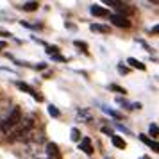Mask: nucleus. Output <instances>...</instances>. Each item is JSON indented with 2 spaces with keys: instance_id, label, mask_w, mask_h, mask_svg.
Wrapping results in <instances>:
<instances>
[{
  "instance_id": "obj_1",
  "label": "nucleus",
  "mask_w": 159,
  "mask_h": 159,
  "mask_svg": "<svg viewBox=\"0 0 159 159\" xmlns=\"http://www.w3.org/2000/svg\"><path fill=\"white\" fill-rule=\"evenodd\" d=\"M20 122H22V111H20V107H13V109H11V113H9L2 122H0V130L7 134L9 130L15 129Z\"/></svg>"
},
{
  "instance_id": "obj_2",
  "label": "nucleus",
  "mask_w": 159,
  "mask_h": 159,
  "mask_svg": "<svg viewBox=\"0 0 159 159\" xmlns=\"http://www.w3.org/2000/svg\"><path fill=\"white\" fill-rule=\"evenodd\" d=\"M30 129H32V120H23L22 127H20V129H16L15 138H13V139H22V136L25 138L27 134H29V130H30Z\"/></svg>"
},
{
  "instance_id": "obj_3",
  "label": "nucleus",
  "mask_w": 159,
  "mask_h": 159,
  "mask_svg": "<svg viewBox=\"0 0 159 159\" xmlns=\"http://www.w3.org/2000/svg\"><path fill=\"white\" fill-rule=\"evenodd\" d=\"M109 20L115 23L116 27H129V25H130L129 18H127V16H123V15H111V16H109Z\"/></svg>"
},
{
  "instance_id": "obj_4",
  "label": "nucleus",
  "mask_w": 159,
  "mask_h": 159,
  "mask_svg": "<svg viewBox=\"0 0 159 159\" xmlns=\"http://www.w3.org/2000/svg\"><path fill=\"white\" fill-rule=\"evenodd\" d=\"M79 148H80L82 152H84V154H88V156H89V154H93L91 139H89V138H82V139L79 141Z\"/></svg>"
},
{
  "instance_id": "obj_5",
  "label": "nucleus",
  "mask_w": 159,
  "mask_h": 159,
  "mask_svg": "<svg viewBox=\"0 0 159 159\" xmlns=\"http://www.w3.org/2000/svg\"><path fill=\"white\" fill-rule=\"evenodd\" d=\"M47 154H48V159H61V154L56 143H47Z\"/></svg>"
},
{
  "instance_id": "obj_6",
  "label": "nucleus",
  "mask_w": 159,
  "mask_h": 159,
  "mask_svg": "<svg viewBox=\"0 0 159 159\" xmlns=\"http://www.w3.org/2000/svg\"><path fill=\"white\" fill-rule=\"evenodd\" d=\"M89 11H91V15H93V16H107V9H104L102 6H97V4L91 6Z\"/></svg>"
},
{
  "instance_id": "obj_7",
  "label": "nucleus",
  "mask_w": 159,
  "mask_h": 159,
  "mask_svg": "<svg viewBox=\"0 0 159 159\" xmlns=\"http://www.w3.org/2000/svg\"><path fill=\"white\" fill-rule=\"evenodd\" d=\"M139 139H141V141H143L145 145H148V147H150L152 150H156V152L159 150V145L156 143V141H154V139H148V138L145 136V134H141V136H139Z\"/></svg>"
},
{
  "instance_id": "obj_8",
  "label": "nucleus",
  "mask_w": 159,
  "mask_h": 159,
  "mask_svg": "<svg viewBox=\"0 0 159 159\" xmlns=\"http://www.w3.org/2000/svg\"><path fill=\"white\" fill-rule=\"evenodd\" d=\"M111 141H113V145H115L116 148H125V147H127V143L123 141L122 138H120V136H115V134L111 136Z\"/></svg>"
},
{
  "instance_id": "obj_9",
  "label": "nucleus",
  "mask_w": 159,
  "mask_h": 159,
  "mask_svg": "<svg viewBox=\"0 0 159 159\" xmlns=\"http://www.w3.org/2000/svg\"><path fill=\"white\" fill-rule=\"evenodd\" d=\"M127 65H130L132 68H138V70H145V65L141 63V61H138V59L134 57H129L127 59Z\"/></svg>"
},
{
  "instance_id": "obj_10",
  "label": "nucleus",
  "mask_w": 159,
  "mask_h": 159,
  "mask_svg": "<svg viewBox=\"0 0 159 159\" xmlns=\"http://www.w3.org/2000/svg\"><path fill=\"white\" fill-rule=\"evenodd\" d=\"M89 29H91V30H97V32H104V34H107V32H109V27H106V25H100V23H91V25H89Z\"/></svg>"
},
{
  "instance_id": "obj_11",
  "label": "nucleus",
  "mask_w": 159,
  "mask_h": 159,
  "mask_svg": "<svg viewBox=\"0 0 159 159\" xmlns=\"http://www.w3.org/2000/svg\"><path fill=\"white\" fill-rule=\"evenodd\" d=\"M22 9L23 11H34V9H38V2H25Z\"/></svg>"
},
{
  "instance_id": "obj_12",
  "label": "nucleus",
  "mask_w": 159,
  "mask_h": 159,
  "mask_svg": "<svg viewBox=\"0 0 159 159\" xmlns=\"http://www.w3.org/2000/svg\"><path fill=\"white\" fill-rule=\"evenodd\" d=\"M77 118H79V120H84V122H89V120H91V115L86 113V111H79V113H77Z\"/></svg>"
},
{
  "instance_id": "obj_13",
  "label": "nucleus",
  "mask_w": 159,
  "mask_h": 159,
  "mask_svg": "<svg viewBox=\"0 0 159 159\" xmlns=\"http://www.w3.org/2000/svg\"><path fill=\"white\" fill-rule=\"evenodd\" d=\"M48 115L54 116V118H59V116H61V113H59V109L56 107V106H48Z\"/></svg>"
},
{
  "instance_id": "obj_14",
  "label": "nucleus",
  "mask_w": 159,
  "mask_h": 159,
  "mask_svg": "<svg viewBox=\"0 0 159 159\" xmlns=\"http://www.w3.org/2000/svg\"><path fill=\"white\" fill-rule=\"evenodd\" d=\"M70 134H72V141H80V132H79V129H72V132H70Z\"/></svg>"
},
{
  "instance_id": "obj_15",
  "label": "nucleus",
  "mask_w": 159,
  "mask_h": 159,
  "mask_svg": "<svg viewBox=\"0 0 159 159\" xmlns=\"http://www.w3.org/2000/svg\"><path fill=\"white\" fill-rule=\"evenodd\" d=\"M104 111H106L109 116H113V118H118V120L122 118V115H120V113H116V111H111V109H107V107H104Z\"/></svg>"
},
{
  "instance_id": "obj_16",
  "label": "nucleus",
  "mask_w": 159,
  "mask_h": 159,
  "mask_svg": "<svg viewBox=\"0 0 159 159\" xmlns=\"http://www.w3.org/2000/svg\"><path fill=\"white\" fill-rule=\"evenodd\" d=\"M148 132H150L152 136L156 138V136H157V125H156V123H150V127H148Z\"/></svg>"
},
{
  "instance_id": "obj_17",
  "label": "nucleus",
  "mask_w": 159,
  "mask_h": 159,
  "mask_svg": "<svg viewBox=\"0 0 159 159\" xmlns=\"http://www.w3.org/2000/svg\"><path fill=\"white\" fill-rule=\"evenodd\" d=\"M57 52H59L57 47H47V54H48V56H54V54H57Z\"/></svg>"
},
{
  "instance_id": "obj_18",
  "label": "nucleus",
  "mask_w": 159,
  "mask_h": 159,
  "mask_svg": "<svg viewBox=\"0 0 159 159\" xmlns=\"http://www.w3.org/2000/svg\"><path fill=\"white\" fill-rule=\"evenodd\" d=\"M52 59H54V61H61V63H65V61H66V57L59 56V54H54V56H52Z\"/></svg>"
},
{
  "instance_id": "obj_19",
  "label": "nucleus",
  "mask_w": 159,
  "mask_h": 159,
  "mask_svg": "<svg viewBox=\"0 0 159 159\" xmlns=\"http://www.w3.org/2000/svg\"><path fill=\"white\" fill-rule=\"evenodd\" d=\"M75 47H79V48H82V50H86L88 45L84 43V41H75Z\"/></svg>"
},
{
  "instance_id": "obj_20",
  "label": "nucleus",
  "mask_w": 159,
  "mask_h": 159,
  "mask_svg": "<svg viewBox=\"0 0 159 159\" xmlns=\"http://www.w3.org/2000/svg\"><path fill=\"white\" fill-rule=\"evenodd\" d=\"M111 89H115V91H118V93H125V89H123V88H120V86H116V84H113V86H111Z\"/></svg>"
},
{
  "instance_id": "obj_21",
  "label": "nucleus",
  "mask_w": 159,
  "mask_h": 159,
  "mask_svg": "<svg viewBox=\"0 0 159 159\" xmlns=\"http://www.w3.org/2000/svg\"><path fill=\"white\" fill-rule=\"evenodd\" d=\"M118 72L125 75V73H129V68H125V66H118Z\"/></svg>"
},
{
  "instance_id": "obj_22",
  "label": "nucleus",
  "mask_w": 159,
  "mask_h": 159,
  "mask_svg": "<svg viewBox=\"0 0 159 159\" xmlns=\"http://www.w3.org/2000/svg\"><path fill=\"white\" fill-rule=\"evenodd\" d=\"M116 127H118L120 130H123L125 134H130V130H129V129H125V127H123V125H120V123H116Z\"/></svg>"
},
{
  "instance_id": "obj_23",
  "label": "nucleus",
  "mask_w": 159,
  "mask_h": 159,
  "mask_svg": "<svg viewBox=\"0 0 159 159\" xmlns=\"http://www.w3.org/2000/svg\"><path fill=\"white\" fill-rule=\"evenodd\" d=\"M38 70H45V63H39V65H36Z\"/></svg>"
},
{
  "instance_id": "obj_24",
  "label": "nucleus",
  "mask_w": 159,
  "mask_h": 159,
  "mask_svg": "<svg viewBox=\"0 0 159 159\" xmlns=\"http://www.w3.org/2000/svg\"><path fill=\"white\" fill-rule=\"evenodd\" d=\"M0 36H11V34H9V32H6V30L0 29Z\"/></svg>"
},
{
  "instance_id": "obj_25",
  "label": "nucleus",
  "mask_w": 159,
  "mask_h": 159,
  "mask_svg": "<svg viewBox=\"0 0 159 159\" xmlns=\"http://www.w3.org/2000/svg\"><path fill=\"white\" fill-rule=\"evenodd\" d=\"M2 48H6V41H0V50Z\"/></svg>"
}]
</instances>
